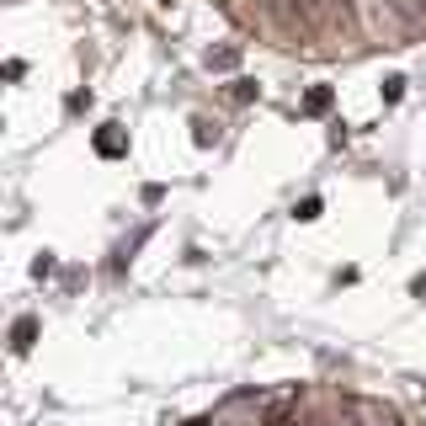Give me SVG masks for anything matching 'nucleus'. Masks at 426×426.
Returning <instances> with one entry per match:
<instances>
[{
	"mask_svg": "<svg viewBox=\"0 0 426 426\" xmlns=\"http://www.w3.org/2000/svg\"><path fill=\"white\" fill-rule=\"evenodd\" d=\"M187 426H426L384 394L341 389V384H272L240 389Z\"/></svg>",
	"mask_w": 426,
	"mask_h": 426,
	"instance_id": "f257e3e1",
	"label": "nucleus"
},
{
	"mask_svg": "<svg viewBox=\"0 0 426 426\" xmlns=\"http://www.w3.org/2000/svg\"><path fill=\"white\" fill-rule=\"evenodd\" d=\"M165 6H170V0H165Z\"/></svg>",
	"mask_w": 426,
	"mask_h": 426,
	"instance_id": "f03ea898",
	"label": "nucleus"
}]
</instances>
